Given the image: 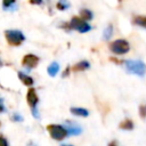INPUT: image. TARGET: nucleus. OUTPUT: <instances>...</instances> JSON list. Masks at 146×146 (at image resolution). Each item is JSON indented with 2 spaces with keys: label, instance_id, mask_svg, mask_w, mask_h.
I'll return each instance as SVG.
<instances>
[{
  "label": "nucleus",
  "instance_id": "nucleus-9",
  "mask_svg": "<svg viewBox=\"0 0 146 146\" xmlns=\"http://www.w3.org/2000/svg\"><path fill=\"white\" fill-rule=\"evenodd\" d=\"M66 124H67V127H65V128H66L68 135H71V136H72V135H73V136H76V135H80V133L82 132V129H81L80 127H78V125H74L73 123L66 122Z\"/></svg>",
  "mask_w": 146,
  "mask_h": 146
},
{
  "label": "nucleus",
  "instance_id": "nucleus-2",
  "mask_svg": "<svg viewBox=\"0 0 146 146\" xmlns=\"http://www.w3.org/2000/svg\"><path fill=\"white\" fill-rule=\"evenodd\" d=\"M5 38H6L7 42L10 46H14V47L21 46L23 43V41L25 40L24 34L21 31H17V30H7V31H5Z\"/></svg>",
  "mask_w": 146,
  "mask_h": 146
},
{
  "label": "nucleus",
  "instance_id": "nucleus-3",
  "mask_svg": "<svg viewBox=\"0 0 146 146\" xmlns=\"http://www.w3.org/2000/svg\"><path fill=\"white\" fill-rule=\"evenodd\" d=\"M108 48L115 55H123L130 50V44L124 39H117V40H114L113 42H111Z\"/></svg>",
  "mask_w": 146,
  "mask_h": 146
},
{
  "label": "nucleus",
  "instance_id": "nucleus-5",
  "mask_svg": "<svg viewBox=\"0 0 146 146\" xmlns=\"http://www.w3.org/2000/svg\"><path fill=\"white\" fill-rule=\"evenodd\" d=\"M70 26L73 30H76L81 33H86L88 31H90L91 26L86 22V19H83L82 17H78V16H73L71 22H70Z\"/></svg>",
  "mask_w": 146,
  "mask_h": 146
},
{
  "label": "nucleus",
  "instance_id": "nucleus-18",
  "mask_svg": "<svg viewBox=\"0 0 146 146\" xmlns=\"http://www.w3.org/2000/svg\"><path fill=\"white\" fill-rule=\"evenodd\" d=\"M14 3H15V0H2V6H3L5 9L10 8Z\"/></svg>",
  "mask_w": 146,
  "mask_h": 146
},
{
  "label": "nucleus",
  "instance_id": "nucleus-21",
  "mask_svg": "<svg viewBox=\"0 0 146 146\" xmlns=\"http://www.w3.org/2000/svg\"><path fill=\"white\" fill-rule=\"evenodd\" d=\"M71 68H72L71 66H67V67L65 68V71L63 72V74H62V76H63V78H64V76H67V75L70 74V70H71Z\"/></svg>",
  "mask_w": 146,
  "mask_h": 146
},
{
  "label": "nucleus",
  "instance_id": "nucleus-14",
  "mask_svg": "<svg viewBox=\"0 0 146 146\" xmlns=\"http://www.w3.org/2000/svg\"><path fill=\"white\" fill-rule=\"evenodd\" d=\"M58 71H59V65L57 63H51L47 68V72L50 76H55L58 73Z\"/></svg>",
  "mask_w": 146,
  "mask_h": 146
},
{
  "label": "nucleus",
  "instance_id": "nucleus-20",
  "mask_svg": "<svg viewBox=\"0 0 146 146\" xmlns=\"http://www.w3.org/2000/svg\"><path fill=\"white\" fill-rule=\"evenodd\" d=\"M7 145H8L7 139H6L2 135H0V146H7Z\"/></svg>",
  "mask_w": 146,
  "mask_h": 146
},
{
  "label": "nucleus",
  "instance_id": "nucleus-19",
  "mask_svg": "<svg viewBox=\"0 0 146 146\" xmlns=\"http://www.w3.org/2000/svg\"><path fill=\"white\" fill-rule=\"evenodd\" d=\"M139 115L144 119L146 117V106H140L139 107Z\"/></svg>",
  "mask_w": 146,
  "mask_h": 146
},
{
  "label": "nucleus",
  "instance_id": "nucleus-15",
  "mask_svg": "<svg viewBox=\"0 0 146 146\" xmlns=\"http://www.w3.org/2000/svg\"><path fill=\"white\" fill-rule=\"evenodd\" d=\"M80 17H82L86 21H90V19H92V13L89 9H81L80 10Z\"/></svg>",
  "mask_w": 146,
  "mask_h": 146
},
{
  "label": "nucleus",
  "instance_id": "nucleus-16",
  "mask_svg": "<svg viewBox=\"0 0 146 146\" xmlns=\"http://www.w3.org/2000/svg\"><path fill=\"white\" fill-rule=\"evenodd\" d=\"M70 7V2L67 0H58V2L56 3V8L58 10H65Z\"/></svg>",
  "mask_w": 146,
  "mask_h": 146
},
{
  "label": "nucleus",
  "instance_id": "nucleus-24",
  "mask_svg": "<svg viewBox=\"0 0 146 146\" xmlns=\"http://www.w3.org/2000/svg\"><path fill=\"white\" fill-rule=\"evenodd\" d=\"M3 111H5V107H3V106H2V104L0 103V112H3Z\"/></svg>",
  "mask_w": 146,
  "mask_h": 146
},
{
  "label": "nucleus",
  "instance_id": "nucleus-7",
  "mask_svg": "<svg viewBox=\"0 0 146 146\" xmlns=\"http://www.w3.org/2000/svg\"><path fill=\"white\" fill-rule=\"evenodd\" d=\"M26 102H27V104L30 105L31 108H35V106H36V104H38V102H39V97H38V95H36L35 89L30 88V89L27 90V94H26Z\"/></svg>",
  "mask_w": 146,
  "mask_h": 146
},
{
  "label": "nucleus",
  "instance_id": "nucleus-11",
  "mask_svg": "<svg viewBox=\"0 0 146 146\" xmlns=\"http://www.w3.org/2000/svg\"><path fill=\"white\" fill-rule=\"evenodd\" d=\"M71 113L73 115H76V116H88L89 115V112L86 110V108H82V107H72L71 108Z\"/></svg>",
  "mask_w": 146,
  "mask_h": 146
},
{
  "label": "nucleus",
  "instance_id": "nucleus-12",
  "mask_svg": "<svg viewBox=\"0 0 146 146\" xmlns=\"http://www.w3.org/2000/svg\"><path fill=\"white\" fill-rule=\"evenodd\" d=\"M132 24L146 29V16H135L132 18Z\"/></svg>",
  "mask_w": 146,
  "mask_h": 146
},
{
  "label": "nucleus",
  "instance_id": "nucleus-25",
  "mask_svg": "<svg viewBox=\"0 0 146 146\" xmlns=\"http://www.w3.org/2000/svg\"><path fill=\"white\" fill-rule=\"evenodd\" d=\"M0 66H1V62H0Z\"/></svg>",
  "mask_w": 146,
  "mask_h": 146
},
{
  "label": "nucleus",
  "instance_id": "nucleus-10",
  "mask_svg": "<svg viewBox=\"0 0 146 146\" xmlns=\"http://www.w3.org/2000/svg\"><path fill=\"white\" fill-rule=\"evenodd\" d=\"M18 78H19V80H21V82L24 84V86H32L33 84V79L31 78V76H29L27 74H24L23 72H18Z\"/></svg>",
  "mask_w": 146,
  "mask_h": 146
},
{
  "label": "nucleus",
  "instance_id": "nucleus-13",
  "mask_svg": "<svg viewBox=\"0 0 146 146\" xmlns=\"http://www.w3.org/2000/svg\"><path fill=\"white\" fill-rule=\"evenodd\" d=\"M119 128L122 130H132L133 129V122L130 119H124L120 124Z\"/></svg>",
  "mask_w": 146,
  "mask_h": 146
},
{
  "label": "nucleus",
  "instance_id": "nucleus-17",
  "mask_svg": "<svg viewBox=\"0 0 146 146\" xmlns=\"http://www.w3.org/2000/svg\"><path fill=\"white\" fill-rule=\"evenodd\" d=\"M112 34H113V26H112V24H110V25H107L105 27L104 33H103V36H104L105 40H108L112 36Z\"/></svg>",
  "mask_w": 146,
  "mask_h": 146
},
{
  "label": "nucleus",
  "instance_id": "nucleus-23",
  "mask_svg": "<svg viewBox=\"0 0 146 146\" xmlns=\"http://www.w3.org/2000/svg\"><path fill=\"white\" fill-rule=\"evenodd\" d=\"M30 2L32 5H40L42 2V0H30Z\"/></svg>",
  "mask_w": 146,
  "mask_h": 146
},
{
  "label": "nucleus",
  "instance_id": "nucleus-22",
  "mask_svg": "<svg viewBox=\"0 0 146 146\" xmlns=\"http://www.w3.org/2000/svg\"><path fill=\"white\" fill-rule=\"evenodd\" d=\"M11 119H13V121H22V120H23L22 116L18 115V114H14V115L11 116Z\"/></svg>",
  "mask_w": 146,
  "mask_h": 146
},
{
  "label": "nucleus",
  "instance_id": "nucleus-6",
  "mask_svg": "<svg viewBox=\"0 0 146 146\" xmlns=\"http://www.w3.org/2000/svg\"><path fill=\"white\" fill-rule=\"evenodd\" d=\"M39 63V58L35 56V55H32V54H29V55H25L22 59V65L24 67H27V68H34L36 67Z\"/></svg>",
  "mask_w": 146,
  "mask_h": 146
},
{
  "label": "nucleus",
  "instance_id": "nucleus-4",
  "mask_svg": "<svg viewBox=\"0 0 146 146\" xmlns=\"http://www.w3.org/2000/svg\"><path fill=\"white\" fill-rule=\"evenodd\" d=\"M47 131L49 132L50 137L55 140H63L68 135L66 128H64L59 124H48L47 125Z\"/></svg>",
  "mask_w": 146,
  "mask_h": 146
},
{
  "label": "nucleus",
  "instance_id": "nucleus-1",
  "mask_svg": "<svg viewBox=\"0 0 146 146\" xmlns=\"http://www.w3.org/2000/svg\"><path fill=\"white\" fill-rule=\"evenodd\" d=\"M123 65L127 70V72L131 74H136L138 76H144L146 74V64L138 59H129L123 60Z\"/></svg>",
  "mask_w": 146,
  "mask_h": 146
},
{
  "label": "nucleus",
  "instance_id": "nucleus-8",
  "mask_svg": "<svg viewBox=\"0 0 146 146\" xmlns=\"http://www.w3.org/2000/svg\"><path fill=\"white\" fill-rule=\"evenodd\" d=\"M89 67H90L89 62H87V60H81V62H79V63H76V64H74V65L72 66V71H73V72H82V71L88 70Z\"/></svg>",
  "mask_w": 146,
  "mask_h": 146
}]
</instances>
